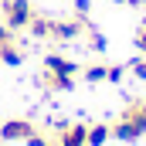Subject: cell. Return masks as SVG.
<instances>
[{"instance_id":"7c38bea8","label":"cell","mask_w":146,"mask_h":146,"mask_svg":"<svg viewBox=\"0 0 146 146\" xmlns=\"http://www.w3.org/2000/svg\"><path fill=\"white\" fill-rule=\"evenodd\" d=\"M133 75L136 78H146V58H136L133 61Z\"/></svg>"},{"instance_id":"277c9868","label":"cell","mask_w":146,"mask_h":146,"mask_svg":"<svg viewBox=\"0 0 146 146\" xmlns=\"http://www.w3.org/2000/svg\"><path fill=\"white\" fill-rule=\"evenodd\" d=\"M34 3L31 0H0V17L10 31H24L31 21H34Z\"/></svg>"},{"instance_id":"3957f363","label":"cell","mask_w":146,"mask_h":146,"mask_svg":"<svg viewBox=\"0 0 146 146\" xmlns=\"http://www.w3.org/2000/svg\"><path fill=\"white\" fill-rule=\"evenodd\" d=\"M88 27H92V24H88V17H85V14H75V17H51V34H48V41L68 44V41L85 37Z\"/></svg>"},{"instance_id":"2e32d148","label":"cell","mask_w":146,"mask_h":146,"mask_svg":"<svg viewBox=\"0 0 146 146\" xmlns=\"http://www.w3.org/2000/svg\"><path fill=\"white\" fill-rule=\"evenodd\" d=\"M115 3H126V0H115Z\"/></svg>"},{"instance_id":"ac0fdd59","label":"cell","mask_w":146,"mask_h":146,"mask_svg":"<svg viewBox=\"0 0 146 146\" xmlns=\"http://www.w3.org/2000/svg\"><path fill=\"white\" fill-rule=\"evenodd\" d=\"M143 58H146V54H143Z\"/></svg>"},{"instance_id":"30bf717a","label":"cell","mask_w":146,"mask_h":146,"mask_svg":"<svg viewBox=\"0 0 146 146\" xmlns=\"http://www.w3.org/2000/svg\"><path fill=\"white\" fill-rule=\"evenodd\" d=\"M85 41H88V48H92V51H106V37L99 34L95 27H88V31H85Z\"/></svg>"},{"instance_id":"5bb4252c","label":"cell","mask_w":146,"mask_h":146,"mask_svg":"<svg viewBox=\"0 0 146 146\" xmlns=\"http://www.w3.org/2000/svg\"><path fill=\"white\" fill-rule=\"evenodd\" d=\"M14 34V31H10V27H7V24H3V21H0V44H3V41H7V37Z\"/></svg>"},{"instance_id":"52a82bcc","label":"cell","mask_w":146,"mask_h":146,"mask_svg":"<svg viewBox=\"0 0 146 146\" xmlns=\"http://www.w3.org/2000/svg\"><path fill=\"white\" fill-rule=\"evenodd\" d=\"M122 65H88V68H82V78L85 82H119L122 78Z\"/></svg>"},{"instance_id":"8fae6325","label":"cell","mask_w":146,"mask_h":146,"mask_svg":"<svg viewBox=\"0 0 146 146\" xmlns=\"http://www.w3.org/2000/svg\"><path fill=\"white\" fill-rule=\"evenodd\" d=\"M136 48H139V54H146V21L139 24V31H136Z\"/></svg>"},{"instance_id":"5b68a950","label":"cell","mask_w":146,"mask_h":146,"mask_svg":"<svg viewBox=\"0 0 146 146\" xmlns=\"http://www.w3.org/2000/svg\"><path fill=\"white\" fill-rule=\"evenodd\" d=\"M54 146H88V122H54Z\"/></svg>"},{"instance_id":"9a60e30c","label":"cell","mask_w":146,"mask_h":146,"mask_svg":"<svg viewBox=\"0 0 146 146\" xmlns=\"http://www.w3.org/2000/svg\"><path fill=\"white\" fill-rule=\"evenodd\" d=\"M75 7H78V14H85L88 10V0H75Z\"/></svg>"},{"instance_id":"6da1fadb","label":"cell","mask_w":146,"mask_h":146,"mask_svg":"<svg viewBox=\"0 0 146 146\" xmlns=\"http://www.w3.org/2000/svg\"><path fill=\"white\" fill-rule=\"evenodd\" d=\"M78 75H82V68L75 65L72 58H65V54H48L44 65H41V85H44L48 92H72Z\"/></svg>"},{"instance_id":"8992f818","label":"cell","mask_w":146,"mask_h":146,"mask_svg":"<svg viewBox=\"0 0 146 146\" xmlns=\"http://www.w3.org/2000/svg\"><path fill=\"white\" fill-rule=\"evenodd\" d=\"M34 133L37 129H34L31 119H7V122L0 126V139H10V143H27Z\"/></svg>"},{"instance_id":"4fadbf2b","label":"cell","mask_w":146,"mask_h":146,"mask_svg":"<svg viewBox=\"0 0 146 146\" xmlns=\"http://www.w3.org/2000/svg\"><path fill=\"white\" fill-rule=\"evenodd\" d=\"M27 146H54V143H51L48 136H41V133H34V136L27 139Z\"/></svg>"},{"instance_id":"e0dca14e","label":"cell","mask_w":146,"mask_h":146,"mask_svg":"<svg viewBox=\"0 0 146 146\" xmlns=\"http://www.w3.org/2000/svg\"><path fill=\"white\" fill-rule=\"evenodd\" d=\"M143 109H146V99H143Z\"/></svg>"},{"instance_id":"9c48e42d","label":"cell","mask_w":146,"mask_h":146,"mask_svg":"<svg viewBox=\"0 0 146 146\" xmlns=\"http://www.w3.org/2000/svg\"><path fill=\"white\" fill-rule=\"evenodd\" d=\"M106 139H112V126H109V122H95V126H88V146H102Z\"/></svg>"},{"instance_id":"ba28073f","label":"cell","mask_w":146,"mask_h":146,"mask_svg":"<svg viewBox=\"0 0 146 146\" xmlns=\"http://www.w3.org/2000/svg\"><path fill=\"white\" fill-rule=\"evenodd\" d=\"M0 61H3V65H21V61H24V48H21V41L14 34L0 44Z\"/></svg>"},{"instance_id":"7a4b0ae2","label":"cell","mask_w":146,"mask_h":146,"mask_svg":"<svg viewBox=\"0 0 146 146\" xmlns=\"http://www.w3.org/2000/svg\"><path fill=\"white\" fill-rule=\"evenodd\" d=\"M112 126V136L122 139V143H136L146 136V109H143V99H133L126 102V109L119 112V119L109 122Z\"/></svg>"}]
</instances>
